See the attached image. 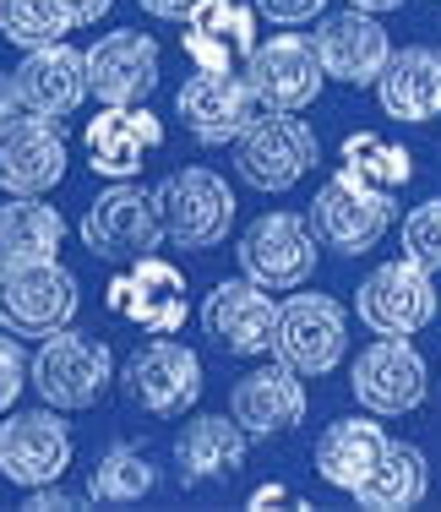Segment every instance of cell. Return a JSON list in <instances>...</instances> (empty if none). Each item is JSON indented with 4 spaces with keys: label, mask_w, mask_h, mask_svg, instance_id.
Instances as JSON below:
<instances>
[{
    "label": "cell",
    "mask_w": 441,
    "mask_h": 512,
    "mask_svg": "<svg viewBox=\"0 0 441 512\" xmlns=\"http://www.w3.org/2000/svg\"><path fill=\"white\" fill-rule=\"evenodd\" d=\"M349 355V311L343 300L322 289H294L278 300V327H273V360H284L300 376H327Z\"/></svg>",
    "instance_id": "1"
},
{
    "label": "cell",
    "mask_w": 441,
    "mask_h": 512,
    "mask_svg": "<svg viewBox=\"0 0 441 512\" xmlns=\"http://www.w3.org/2000/svg\"><path fill=\"white\" fill-rule=\"evenodd\" d=\"M115 382V355L88 333H49L39 338V355L28 365V387L49 409H93L104 387Z\"/></svg>",
    "instance_id": "2"
},
{
    "label": "cell",
    "mask_w": 441,
    "mask_h": 512,
    "mask_svg": "<svg viewBox=\"0 0 441 512\" xmlns=\"http://www.w3.org/2000/svg\"><path fill=\"white\" fill-rule=\"evenodd\" d=\"M153 197L158 218H164V240H175L180 251H213L235 229V191L224 186V175L202 164L175 169Z\"/></svg>",
    "instance_id": "3"
},
{
    "label": "cell",
    "mask_w": 441,
    "mask_h": 512,
    "mask_svg": "<svg viewBox=\"0 0 441 512\" xmlns=\"http://www.w3.org/2000/svg\"><path fill=\"white\" fill-rule=\"evenodd\" d=\"M82 246H88L98 262H137V256L164 246V218H158V197L131 180H115L109 191H98L82 213Z\"/></svg>",
    "instance_id": "4"
},
{
    "label": "cell",
    "mask_w": 441,
    "mask_h": 512,
    "mask_svg": "<svg viewBox=\"0 0 441 512\" xmlns=\"http://www.w3.org/2000/svg\"><path fill=\"white\" fill-rule=\"evenodd\" d=\"M82 306L77 273L55 262H28V267H0V327L17 338H49L71 327Z\"/></svg>",
    "instance_id": "5"
},
{
    "label": "cell",
    "mask_w": 441,
    "mask_h": 512,
    "mask_svg": "<svg viewBox=\"0 0 441 512\" xmlns=\"http://www.w3.org/2000/svg\"><path fill=\"white\" fill-rule=\"evenodd\" d=\"M354 316H360L376 338L425 333V327L436 322V273H425L409 256L382 262L360 289H354Z\"/></svg>",
    "instance_id": "6"
},
{
    "label": "cell",
    "mask_w": 441,
    "mask_h": 512,
    "mask_svg": "<svg viewBox=\"0 0 441 512\" xmlns=\"http://www.w3.org/2000/svg\"><path fill=\"white\" fill-rule=\"evenodd\" d=\"M120 393H126L142 414L175 420V414L196 409V398H202V360H196L191 344H180V338H169V333H153V344H142L137 355L126 360Z\"/></svg>",
    "instance_id": "7"
},
{
    "label": "cell",
    "mask_w": 441,
    "mask_h": 512,
    "mask_svg": "<svg viewBox=\"0 0 441 512\" xmlns=\"http://www.w3.org/2000/svg\"><path fill=\"white\" fill-rule=\"evenodd\" d=\"M240 77L251 82V93L262 99L267 115H300V109H311L327 88L322 55H316V44L300 39V33H273L267 44L256 39V50L240 66Z\"/></svg>",
    "instance_id": "8"
},
{
    "label": "cell",
    "mask_w": 441,
    "mask_h": 512,
    "mask_svg": "<svg viewBox=\"0 0 441 512\" xmlns=\"http://www.w3.org/2000/svg\"><path fill=\"white\" fill-rule=\"evenodd\" d=\"M235 148H240L235 158L240 180L256 191H273V197L294 191L316 169V158H322V142H316V131L300 115H262Z\"/></svg>",
    "instance_id": "9"
},
{
    "label": "cell",
    "mask_w": 441,
    "mask_h": 512,
    "mask_svg": "<svg viewBox=\"0 0 441 512\" xmlns=\"http://www.w3.org/2000/svg\"><path fill=\"white\" fill-rule=\"evenodd\" d=\"M175 115L202 148H224V142H240L267 109L240 71H196L191 82H180Z\"/></svg>",
    "instance_id": "10"
},
{
    "label": "cell",
    "mask_w": 441,
    "mask_h": 512,
    "mask_svg": "<svg viewBox=\"0 0 441 512\" xmlns=\"http://www.w3.org/2000/svg\"><path fill=\"white\" fill-rule=\"evenodd\" d=\"M349 387H354V404L365 414L392 420V414H409L425 404V393H431V365H425V355L409 338H376L371 349L354 355Z\"/></svg>",
    "instance_id": "11"
},
{
    "label": "cell",
    "mask_w": 441,
    "mask_h": 512,
    "mask_svg": "<svg viewBox=\"0 0 441 512\" xmlns=\"http://www.w3.org/2000/svg\"><path fill=\"white\" fill-rule=\"evenodd\" d=\"M186 273H180L175 262H164L158 251L137 256V262H126V273L109 278L104 300L115 316H126L131 327H142V333H180L191 316V300H186Z\"/></svg>",
    "instance_id": "12"
},
{
    "label": "cell",
    "mask_w": 441,
    "mask_h": 512,
    "mask_svg": "<svg viewBox=\"0 0 441 512\" xmlns=\"http://www.w3.org/2000/svg\"><path fill=\"white\" fill-rule=\"evenodd\" d=\"M240 273L256 278L262 289H300L316 273V229L300 213H262L251 229L240 235Z\"/></svg>",
    "instance_id": "13"
},
{
    "label": "cell",
    "mask_w": 441,
    "mask_h": 512,
    "mask_svg": "<svg viewBox=\"0 0 441 512\" xmlns=\"http://www.w3.org/2000/svg\"><path fill=\"white\" fill-rule=\"evenodd\" d=\"M66 180V126L55 115L22 109L0 126V191L11 197H49Z\"/></svg>",
    "instance_id": "14"
},
{
    "label": "cell",
    "mask_w": 441,
    "mask_h": 512,
    "mask_svg": "<svg viewBox=\"0 0 441 512\" xmlns=\"http://www.w3.org/2000/svg\"><path fill=\"white\" fill-rule=\"evenodd\" d=\"M273 327H278V300L256 278H224L207 289L202 300V333L213 338L224 355H273Z\"/></svg>",
    "instance_id": "15"
},
{
    "label": "cell",
    "mask_w": 441,
    "mask_h": 512,
    "mask_svg": "<svg viewBox=\"0 0 441 512\" xmlns=\"http://www.w3.org/2000/svg\"><path fill=\"white\" fill-rule=\"evenodd\" d=\"M71 469V425L55 409H22L0 420V474L22 491L55 485Z\"/></svg>",
    "instance_id": "16"
},
{
    "label": "cell",
    "mask_w": 441,
    "mask_h": 512,
    "mask_svg": "<svg viewBox=\"0 0 441 512\" xmlns=\"http://www.w3.org/2000/svg\"><path fill=\"white\" fill-rule=\"evenodd\" d=\"M311 44L322 55L327 82H343V88H376V77H382V66L392 55V39H387L382 22H376V11H360V6L322 17Z\"/></svg>",
    "instance_id": "17"
},
{
    "label": "cell",
    "mask_w": 441,
    "mask_h": 512,
    "mask_svg": "<svg viewBox=\"0 0 441 512\" xmlns=\"http://www.w3.org/2000/svg\"><path fill=\"white\" fill-rule=\"evenodd\" d=\"M180 50L196 71H240L256 50V6H245V0H196L180 17Z\"/></svg>",
    "instance_id": "18"
},
{
    "label": "cell",
    "mask_w": 441,
    "mask_h": 512,
    "mask_svg": "<svg viewBox=\"0 0 441 512\" xmlns=\"http://www.w3.org/2000/svg\"><path fill=\"white\" fill-rule=\"evenodd\" d=\"M88 55V93L98 104H147L158 88V44L137 28H115L93 39Z\"/></svg>",
    "instance_id": "19"
},
{
    "label": "cell",
    "mask_w": 441,
    "mask_h": 512,
    "mask_svg": "<svg viewBox=\"0 0 441 512\" xmlns=\"http://www.w3.org/2000/svg\"><path fill=\"white\" fill-rule=\"evenodd\" d=\"M82 148H88L93 175L137 180L147 153L164 148V120L147 115L142 104H104V115H93L88 131H82Z\"/></svg>",
    "instance_id": "20"
},
{
    "label": "cell",
    "mask_w": 441,
    "mask_h": 512,
    "mask_svg": "<svg viewBox=\"0 0 441 512\" xmlns=\"http://www.w3.org/2000/svg\"><path fill=\"white\" fill-rule=\"evenodd\" d=\"M229 414L245 425L251 442H267V436H284L305 420V376L289 371L284 360L273 365H256L235 382L229 393Z\"/></svg>",
    "instance_id": "21"
},
{
    "label": "cell",
    "mask_w": 441,
    "mask_h": 512,
    "mask_svg": "<svg viewBox=\"0 0 441 512\" xmlns=\"http://www.w3.org/2000/svg\"><path fill=\"white\" fill-rule=\"evenodd\" d=\"M376 99L387 120L403 126H425L441 115V50L436 44H403L387 55L382 77H376Z\"/></svg>",
    "instance_id": "22"
},
{
    "label": "cell",
    "mask_w": 441,
    "mask_h": 512,
    "mask_svg": "<svg viewBox=\"0 0 441 512\" xmlns=\"http://www.w3.org/2000/svg\"><path fill=\"white\" fill-rule=\"evenodd\" d=\"M17 77V99L33 115H71L82 99H88V55L60 44H39V50L22 55V66L11 71Z\"/></svg>",
    "instance_id": "23"
},
{
    "label": "cell",
    "mask_w": 441,
    "mask_h": 512,
    "mask_svg": "<svg viewBox=\"0 0 441 512\" xmlns=\"http://www.w3.org/2000/svg\"><path fill=\"white\" fill-rule=\"evenodd\" d=\"M311 229L322 246H333L338 256H365L371 246H382V235L392 229V202L360 197L343 180H327L311 202Z\"/></svg>",
    "instance_id": "24"
},
{
    "label": "cell",
    "mask_w": 441,
    "mask_h": 512,
    "mask_svg": "<svg viewBox=\"0 0 441 512\" xmlns=\"http://www.w3.org/2000/svg\"><path fill=\"white\" fill-rule=\"evenodd\" d=\"M251 453V436L235 414H196L186 431L175 436V469H180V485L196 491L207 480H229V474L245 463Z\"/></svg>",
    "instance_id": "25"
},
{
    "label": "cell",
    "mask_w": 441,
    "mask_h": 512,
    "mask_svg": "<svg viewBox=\"0 0 441 512\" xmlns=\"http://www.w3.org/2000/svg\"><path fill=\"white\" fill-rule=\"evenodd\" d=\"M349 191L360 197H376V202H392L403 186L414 180V153L398 148V142L376 137V131H349L338 148V175Z\"/></svg>",
    "instance_id": "26"
},
{
    "label": "cell",
    "mask_w": 441,
    "mask_h": 512,
    "mask_svg": "<svg viewBox=\"0 0 441 512\" xmlns=\"http://www.w3.org/2000/svg\"><path fill=\"white\" fill-rule=\"evenodd\" d=\"M387 442L392 436L382 431V414L376 420H333L322 436H316V474H322L333 491H354V485L365 480V474L382 463V453H387Z\"/></svg>",
    "instance_id": "27"
},
{
    "label": "cell",
    "mask_w": 441,
    "mask_h": 512,
    "mask_svg": "<svg viewBox=\"0 0 441 512\" xmlns=\"http://www.w3.org/2000/svg\"><path fill=\"white\" fill-rule=\"evenodd\" d=\"M66 246V218L39 197H17L0 207V267L55 262Z\"/></svg>",
    "instance_id": "28"
},
{
    "label": "cell",
    "mask_w": 441,
    "mask_h": 512,
    "mask_svg": "<svg viewBox=\"0 0 441 512\" xmlns=\"http://www.w3.org/2000/svg\"><path fill=\"white\" fill-rule=\"evenodd\" d=\"M425 491H431V463H425V453L414 442H387L382 463L349 496L371 512H403V507H420Z\"/></svg>",
    "instance_id": "29"
},
{
    "label": "cell",
    "mask_w": 441,
    "mask_h": 512,
    "mask_svg": "<svg viewBox=\"0 0 441 512\" xmlns=\"http://www.w3.org/2000/svg\"><path fill=\"white\" fill-rule=\"evenodd\" d=\"M158 485V469L147 463L142 447L131 442H115L104 458L93 463L88 474V502H104V507H126V502H142L147 491Z\"/></svg>",
    "instance_id": "30"
},
{
    "label": "cell",
    "mask_w": 441,
    "mask_h": 512,
    "mask_svg": "<svg viewBox=\"0 0 441 512\" xmlns=\"http://www.w3.org/2000/svg\"><path fill=\"white\" fill-rule=\"evenodd\" d=\"M77 28L66 0H0V33L17 50H39V44H60Z\"/></svg>",
    "instance_id": "31"
},
{
    "label": "cell",
    "mask_w": 441,
    "mask_h": 512,
    "mask_svg": "<svg viewBox=\"0 0 441 512\" xmlns=\"http://www.w3.org/2000/svg\"><path fill=\"white\" fill-rule=\"evenodd\" d=\"M403 256L420 262L425 273H441V197L420 202L403 218Z\"/></svg>",
    "instance_id": "32"
},
{
    "label": "cell",
    "mask_w": 441,
    "mask_h": 512,
    "mask_svg": "<svg viewBox=\"0 0 441 512\" xmlns=\"http://www.w3.org/2000/svg\"><path fill=\"white\" fill-rule=\"evenodd\" d=\"M28 365H33V360L22 355V338L0 327V414H6V409L22 398V387H28Z\"/></svg>",
    "instance_id": "33"
},
{
    "label": "cell",
    "mask_w": 441,
    "mask_h": 512,
    "mask_svg": "<svg viewBox=\"0 0 441 512\" xmlns=\"http://www.w3.org/2000/svg\"><path fill=\"white\" fill-rule=\"evenodd\" d=\"M251 6H256V17L278 22V28H300V22L322 17L327 0H251Z\"/></svg>",
    "instance_id": "34"
},
{
    "label": "cell",
    "mask_w": 441,
    "mask_h": 512,
    "mask_svg": "<svg viewBox=\"0 0 441 512\" xmlns=\"http://www.w3.org/2000/svg\"><path fill=\"white\" fill-rule=\"evenodd\" d=\"M71 507H82V496L60 491V485H33V491L22 496V512H71Z\"/></svg>",
    "instance_id": "35"
},
{
    "label": "cell",
    "mask_w": 441,
    "mask_h": 512,
    "mask_svg": "<svg viewBox=\"0 0 441 512\" xmlns=\"http://www.w3.org/2000/svg\"><path fill=\"white\" fill-rule=\"evenodd\" d=\"M284 502H294V507H311L305 496H294V491H284V485H262V491H251V512H267V507H284Z\"/></svg>",
    "instance_id": "36"
},
{
    "label": "cell",
    "mask_w": 441,
    "mask_h": 512,
    "mask_svg": "<svg viewBox=\"0 0 441 512\" xmlns=\"http://www.w3.org/2000/svg\"><path fill=\"white\" fill-rule=\"evenodd\" d=\"M109 6H115V0H66V11L77 17V28H93V22H104Z\"/></svg>",
    "instance_id": "37"
},
{
    "label": "cell",
    "mask_w": 441,
    "mask_h": 512,
    "mask_svg": "<svg viewBox=\"0 0 441 512\" xmlns=\"http://www.w3.org/2000/svg\"><path fill=\"white\" fill-rule=\"evenodd\" d=\"M137 6L147 11V17H164V22H180L186 11L196 6V0H137Z\"/></svg>",
    "instance_id": "38"
},
{
    "label": "cell",
    "mask_w": 441,
    "mask_h": 512,
    "mask_svg": "<svg viewBox=\"0 0 441 512\" xmlns=\"http://www.w3.org/2000/svg\"><path fill=\"white\" fill-rule=\"evenodd\" d=\"M22 115V99H17V77H6V71H0V126H6V120H17Z\"/></svg>",
    "instance_id": "39"
},
{
    "label": "cell",
    "mask_w": 441,
    "mask_h": 512,
    "mask_svg": "<svg viewBox=\"0 0 441 512\" xmlns=\"http://www.w3.org/2000/svg\"><path fill=\"white\" fill-rule=\"evenodd\" d=\"M349 6H360V11H376V17H382V11H403L409 0H349Z\"/></svg>",
    "instance_id": "40"
}]
</instances>
